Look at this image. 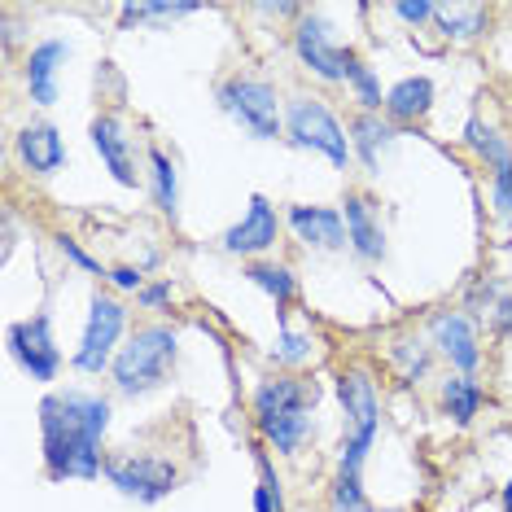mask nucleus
<instances>
[{"label":"nucleus","mask_w":512,"mask_h":512,"mask_svg":"<svg viewBox=\"0 0 512 512\" xmlns=\"http://www.w3.org/2000/svg\"><path fill=\"white\" fill-rule=\"evenodd\" d=\"M289 228L307 250H342L346 241V219L333 206H289Z\"/></svg>","instance_id":"14"},{"label":"nucleus","mask_w":512,"mask_h":512,"mask_svg":"<svg viewBox=\"0 0 512 512\" xmlns=\"http://www.w3.org/2000/svg\"><path fill=\"white\" fill-rule=\"evenodd\" d=\"M176 355H180L176 329H167V324H145V329H136L132 342L114 355L110 377L123 394H149L171 377Z\"/></svg>","instance_id":"2"},{"label":"nucleus","mask_w":512,"mask_h":512,"mask_svg":"<svg viewBox=\"0 0 512 512\" xmlns=\"http://www.w3.org/2000/svg\"><path fill=\"white\" fill-rule=\"evenodd\" d=\"M88 136H92V149L101 154V162H106L110 176L132 189V184H136V162H132V141H127L123 123L110 119V114H101V119H92Z\"/></svg>","instance_id":"16"},{"label":"nucleus","mask_w":512,"mask_h":512,"mask_svg":"<svg viewBox=\"0 0 512 512\" xmlns=\"http://www.w3.org/2000/svg\"><path fill=\"white\" fill-rule=\"evenodd\" d=\"M123 329H127V307L123 302L110 298V294H92L88 324H84V337H79V351H75L71 364L79 372H92V377L114 368V355H119L114 346H119Z\"/></svg>","instance_id":"6"},{"label":"nucleus","mask_w":512,"mask_h":512,"mask_svg":"<svg viewBox=\"0 0 512 512\" xmlns=\"http://www.w3.org/2000/svg\"><path fill=\"white\" fill-rule=\"evenodd\" d=\"M66 57H71V44L66 40H40L36 49L27 53L22 75H27V92L36 106H53L57 101V71H62Z\"/></svg>","instance_id":"15"},{"label":"nucleus","mask_w":512,"mask_h":512,"mask_svg":"<svg viewBox=\"0 0 512 512\" xmlns=\"http://www.w3.org/2000/svg\"><path fill=\"white\" fill-rule=\"evenodd\" d=\"M429 106H434V84L425 75H412V79H399L390 92H386V114L394 123H416L425 119Z\"/></svg>","instance_id":"18"},{"label":"nucleus","mask_w":512,"mask_h":512,"mask_svg":"<svg viewBox=\"0 0 512 512\" xmlns=\"http://www.w3.org/2000/svg\"><path fill=\"white\" fill-rule=\"evenodd\" d=\"M259 434L272 442L281 456H294V451L307 442L311 434H316V421H311V412H302V416H281V421H267L259 425Z\"/></svg>","instance_id":"22"},{"label":"nucleus","mask_w":512,"mask_h":512,"mask_svg":"<svg viewBox=\"0 0 512 512\" xmlns=\"http://www.w3.org/2000/svg\"><path fill=\"white\" fill-rule=\"evenodd\" d=\"M346 84L355 88V97H359V106H364V114H377L381 106H386V97H381V84H377V75H372V66H364L355 53H351V62H346Z\"/></svg>","instance_id":"26"},{"label":"nucleus","mask_w":512,"mask_h":512,"mask_svg":"<svg viewBox=\"0 0 512 512\" xmlns=\"http://www.w3.org/2000/svg\"><path fill=\"white\" fill-rule=\"evenodd\" d=\"M337 399H342V421H346L337 473H364V460H368L372 442H377V429H381L377 390H372V381L364 372H342V377H337Z\"/></svg>","instance_id":"3"},{"label":"nucleus","mask_w":512,"mask_h":512,"mask_svg":"<svg viewBox=\"0 0 512 512\" xmlns=\"http://www.w3.org/2000/svg\"><path fill=\"white\" fill-rule=\"evenodd\" d=\"M294 49L302 57V66L307 71H316L320 79H329V84H342L346 79V62H351V49H337L333 36H329V22L307 14L298 22L294 31Z\"/></svg>","instance_id":"9"},{"label":"nucleus","mask_w":512,"mask_h":512,"mask_svg":"<svg viewBox=\"0 0 512 512\" xmlns=\"http://www.w3.org/2000/svg\"><path fill=\"white\" fill-rule=\"evenodd\" d=\"M106 482L119 495L136 499V504H162L180 486V469L162 456H136V451H127V456L106 460Z\"/></svg>","instance_id":"7"},{"label":"nucleus","mask_w":512,"mask_h":512,"mask_svg":"<svg viewBox=\"0 0 512 512\" xmlns=\"http://www.w3.org/2000/svg\"><path fill=\"white\" fill-rule=\"evenodd\" d=\"M390 359L403 368V381H421L429 372V346L425 342H412V337H403V342L390 346Z\"/></svg>","instance_id":"28"},{"label":"nucleus","mask_w":512,"mask_h":512,"mask_svg":"<svg viewBox=\"0 0 512 512\" xmlns=\"http://www.w3.org/2000/svg\"><path fill=\"white\" fill-rule=\"evenodd\" d=\"M491 202H495V211L512 224V167H499L491 176Z\"/></svg>","instance_id":"31"},{"label":"nucleus","mask_w":512,"mask_h":512,"mask_svg":"<svg viewBox=\"0 0 512 512\" xmlns=\"http://www.w3.org/2000/svg\"><path fill=\"white\" fill-rule=\"evenodd\" d=\"M482 403H486V394H482V386H477L473 377L442 381V412H447L456 425H469L473 416L482 412Z\"/></svg>","instance_id":"21"},{"label":"nucleus","mask_w":512,"mask_h":512,"mask_svg":"<svg viewBox=\"0 0 512 512\" xmlns=\"http://www.w3.org/2000/svg\"><path fill=\"white\" fill-rule=\"evenodd\" d=\"M320 403V386L316 381H302V377H272L254 390V421H281V416H302V412H316Z\"/></svg>","instance_id":"10"},{"label":"nucleus","mask_w":512,"mask_h":512,"mask_svg":"<svg viewBox=\"0 0 512 512\" xmlns=\"http://www.w3.org/2000/svg\"><path fill=\"white\" fill-rule=\"evenodd\" d=\"M136 302H141L145 311H162L171 302V281H158V285H145L141 294H136Z\"/></svg>","instance_id":"34"},{"label":"nucleus","mask_w":512,"mask_h":512,"mask_svg":"<svg viewBox=\"0 0 512 512\" xmlns=\"http://www.w3.org/2000/svg\"><path fill=\"white\" fill-rule=\"evenodd\" d=\"M491 329L499 337H512V298L508 294H499V302L491 307Z\"/></svg>","instance_id":"35"},{"label":"nucleus","mask_w":512,"mask_h":512,"mask_svg":"<svg viewBox=\"0 0 512 512\" xmlns=\"http://www.w3.org/2000/svg\"><path fill=\"white\" fill-rule=\"evenodd\" d=\"M18 154L36 176H57L66 167V145L53 123H27L18 132Z\"/></svg>","instance_id":"17"},{"label":"nucleus","mask_w":512,"mask_h":512,"mask_svg":"<svg viewBox=\"0 0 512 512\" xmlns=\"http://www.w3.org/2000/svg\"><path fill=\"white\" fill-rule=\"evenodd\" d=\"M57 250H62L75 267H84V272H92V276H110V272H101V263L92 259V254H88L84 246H79V241H71V237H57Z\"/></svg>","instance_id":"32"},{"label":"nucleus","mask_w":512,"mask_h":512,"mask_svg":"<svg viewBox=\"0 0 512 512\" xmlns=\"http://www.w3.org/2000/svg\"><path fill=\"white\" fill-rule=\"evenodd\" d=\"M342 219H346V241L364 263H381L386 259V228H381L377 202L364 193H346L342 202Z\"/></svg>","instance_id":"13"},{"label":"nucleus","mask_w":512,"mask_h":512,"mask_svg":"<svg viewBox=\"0 0 512 512\" xmlns=\"http://www.w3.org/2000/svg\"><path fill=\"white\" fill-rule=\"evenodd\" d=\"M499 499H504V512H512V477H508L504 491H499Z\"/></svg>","instance_id":"38"},{"label":"nucleus","mask_w":512,"mask_h":512,"mask_svg":"<svg viewBox=\"0 0 512 512\" xmlns=\"http://www.w3.org/2000/svg\"><path fill=\"white\" fill-rule=\"evenodd\" d=\"M241 276H246L250 285H259L263 294H272V298H276V307H285V302H294V298H298L294 272H289V267H281V263H250Z\"/></svg>","instance_id":"24"},{"label":"nucleus","mask_w":512,"mask_h":512,"mask_svg":"<svg viewBox=\"0 0 512 512\" xmlns=\"http://www.w3.org/2000/svg\"><path fill=\"white\" fill-rule=\"evenodd\" d=\"M5 342H9V355L18 359V368L27 372L31 381H53L57 377V368H62V351H57L53 320L44 316V311L40 316H31V320L9 324Z\"/></svg>","instance_id":"8"},{"label":"nucleus","mask_w":512,"mask_h":512,"mask_svg":"<svg viewBox=\"0 0 512 512\" xmlns=\"http://www.w3.org/2000/svg\"><path fill=\"white\" fill-rule=\"evenodd\" d=\"M316 351V342H311V333H294L281 324V333H276V346H272V359L285 368H302Z\"/></svg>","instance_id":"27"},{"label":"nucleus","mask_w":512,"mask_h":512,"mask_svg":"<svg viewBox=\"0 0 512 512\" xmlns=\"http://www.w3.org/2000/svg\"><path fill=\"white\" fill-rule=\"evenodd\" d=\"M333 512H372L364 499V482L359 473H337L333 482Z\"/></svg>","instance_id":"29"},{"label":"nucleus","mask_w":512,"mask_h":512,"mask_svg":"<svg viewBox=\"0 0 512 512\" xmlns=\"http://www.w3.org/2000/svg\"><path fill=\"white\" fill-rule=\"evenodd\" d=\"M434 18L442 22V31L456 40H473L477 31L486 27V9H477V5H438Z\"/></svg>","instance_id":"25"},{"label":"nucleus","mask_w":512,"mask_h":512,"mask_svg":"<svg viewBox=\"0 0 512 512\" xmlns=\"http://www.w3.org/2000/svg\"><path fill=\"white\" fill-rule=\"evenodd\" d=\"M215 101L232 123L246 127L254 141H276L281 136V101H276L272 84H263V79L232 75L228 84H219Z\"/></svg>","instance_id":"4"},{"label":"nucleus","mask_w":512,"mask_h":512,"mask_svg":"<svg viewBox=\"0 0 512 512\" xmlns=\"http://www.w3.org/2000/svg\"><path fill=\"white\" fill-rule=\"evenodd\" d=\"M386 512H403V508H386Z\"/></svg>","instance_id":"39"},{"label":"nucleus","mask_w":512,"mask_h":512,"mask_svg":"<svg viewBox=\"0 0 512 512\" xmlns=\"http://www.w3.org/2000/svg\"><path fill=\"white\" fill-rule=\"evenodd\" d=\"M110 429V399L84 390L44 394L40 399V434H44V473L53 482L66 477H92L106 473L101 460V438Z\"/></svg>","instance_id":"1"},{"label":"nucleus","mask_w":512,"mask_h":512,"mask_svg":"<svg viewBox=\"0 0 512 512\" xmlns=\"http://www.w3.org/2000/svg\"><path fill=\"white\" fill-rule=\"evenodd\" d=\"M429 337H434L438 355L447 359L451 368H460L464 377H473L477 364H482V346H477V329L464 311H438L429 320Z\"/></svg>","instance_id":"11"},{"label":"nucleus","mask_w":512,"mask_h":512,"mask_svg":"<svg viewBox=\"0 0 512 512\" xmlns=\"http://www.w3.org/2000/svg\"><path fill=\"white\" fill-rule=\"evenodd\" d=\"M464 145L477 149V154L486 158V167H491V171L512 167V145L495 132V127H486L482 119H469V123H464Z\"/></svg>","instance_id":"23"},{"label":"nucleus","mask_w":512,"mask_h":512,"mask_svg":"<svg viewBox=\"0 0 512 512\" xmlns=\"http://www.w3.org/2000/svg\"><path fill=\"white\" fill-rule=\"evenodd\" d=\"M110 281L119 289H136V294H141V289H145V272H141V267H114Z\"/></svg>","instance_id":"36"},{"label":"nucleus","mask_w":512,"mask_h":512,"mask_svg":"<svg viewBox=\"0 0 512 512\" xmlns=\"http://www.w3.org/2000/svg\"><path fill=\"white\" fill-rule=\"evenodd\" d=\"M351 136H355L351 149L364 158V167L377 171L381 167V154L394 145V136H399V132H394V123L381 119V114H359V119L351 123Z\"/></svg>","instance_id":"19"},{"label":"nucleus","mask_w":512,"mask_h":512,"mask_svg":"<svg viewBox=\"0 0 512 512\" xmlns=\"http://www.w3.org/2000/svg\"><path fill=\"white\" fill-rule=\"evenodd\" d=\"M285 132L294 149H311V154H324L333 167H346L351 162V141H346L342 123L329 114V106H320L316 97H294L285 106Z\"/></svg>","instance_id":"5"},{"label":"nucleus","mask_w":512,"mask_h":512,"mask_svg":"<svg viewBox=\"0 0 512 512\" xmlns=\"http://www.w3.org/2000/svg\"><path fill=\"white\" fill-rule=\"evenodd\" d=\"M276 232H281V219H276V206L267 202L263 193L250 197V211L241 215V224H232L224 232V250L228 254H241V259H250V254H263L276 246Z\"/></svg>","instance_id":"12"},{"label":"nucleus","mask_w":512,"mask_h":512,"mask_svg":"<svg viewBox=\"0 0 512 512\" xmlns=\"http://www.w3.org/2000/svg\"><path fill=\"white\" fill-rule=\"evenodd\" d=\"M197 14V5H123V27H132V22H145V18H189Z\"/></svg>","instance_id":"30"},{"label":"nucleus","mask_w":512,"mask_h":512,"mask_svg":"<svg viewBox=\"0 0 512 512\" xmlns=\"http://www.w3.org/2000/svg\"><path fill=\"white\" fill-rule=\"evenodd\" d=\"M285 504H281V499H276L272 491H267V486L259 482V486H254V512H281Z\"/></svg>","instance_id":"37"},{"label":"nucleus","mask_w":512,"mask_h":512,"mask_svg":"<svg viewBox=\"0 0 512 512\" xmlns=\"http://www.w3.org/2000/svg\"><path fill=\"white\" fill-rule=\"evenodd\" d=\"M394 14H399L407 27H421V22H429L438 14V5H429V0H416V5H412V0H407V5H394Z\"/></svg>","instance_id":"33"},{"label":"nucleus","mask_w":512,"mask_h":512,"mask_svg":"<svg viewBox=\"0 0 512 512\" xmlns=\"http://www.w3.org/2000/svg\"><path fill=\"white\" fill-rule=\"evenodd\" d=\"M149 189H154V206L176 224L180 219V180H176V162L162 149H149Z\"/></svg>","instance_id":"20"}]
</instances>
